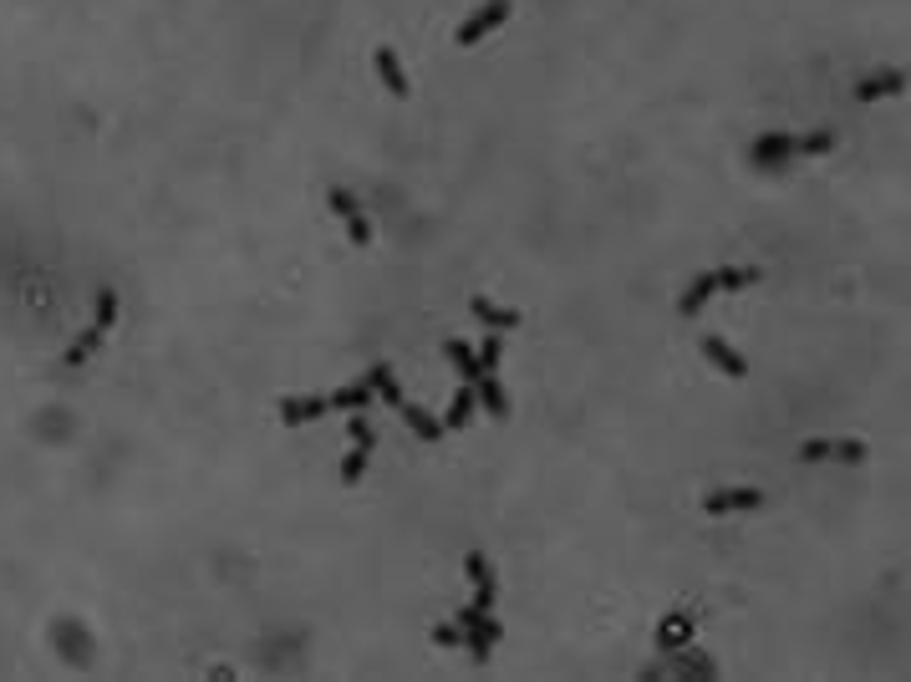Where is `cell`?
<instances>
[{
    "mask_svg": "<svg viewBox=\"0 0 911 682\" xmlns=\"http://www.w3.org/2000/svg\"><path fill=\"white\" fill-rule=\"evenodd\" d=\"M764 270H754V265H738V270H713V275H698L688 291H682V316H698L703 306H708V296H718V291H738V286H754Z\"/></svg>",
    "mask_w": 911,
    "mask_h": 682,
    "instance_id": "cell-1",
    "label": "cell"
},
{
    "mask_svg": "<svg viewBox=\"0 0 911 682\" xmlns=\"http://www.w3.org/2000/svg\"><path fill=\"white\" fill-rule=\"evenodd\" d=\"M112 321H118V291H102V296H97V316H92V326H87V331L72 341L62 362H67V367H82V362H87V357L102 347V341H107Z\"/></svg>",
    "mask_w": 911,
    "mask_h": 682,
    "instance_id": "cell-2",
    "label": "cell"
},
{
    "mask_svg": "<svg viewBox=\"0 0 911 682\" xmlns=\"http://www.w3.org/2000/svg\"><path fill=\"white\" fill-rule=\"evenodd\" d=\"M800 459L805 464H825V459H835V464H861L866 459V443H856V438H815V443H805L800 448Z\"/></svg>",
    "mask_w": 911,
    "mask_h": 682,
    "instance_id": "cell-3",
    "label": "cell"
},
{
    "mask_svg": "<svg viewBox=\"0 0 911 682\" xmlns=\"http://www.w3.org/2000/svg\"><path fill=\"white\" fill-rule=\"evenodd\" d=\"M509 11H515L509 0H484V6H479V11H474V16L459 26V46H474V41H484L494 26H504V21H509Z\"/></svg>",
    "mask_w": 911,
    "mask_h": 682,
    "instance_id": "cell-4",
    "label": "cell"
},
{
    "mask_svg": "<svg viewBox=\"0 0 911 682\" xmlns=\"http://www.w3.org/2000/svg\"><path fill=\"white\" fill-rule=\"evenodd\" d=\"M326 199H331V209H336V214H341V224H347V235H352V240H357V245H367V240H372V224H367V214H362V209H357V199H352V189H331V194H326Z\"/></svg>",
    "mask_w": 911,
    "mask_h": 682,
    "instance_id": "cell-5",
    "label": "cell"
},
{
    "mask_svg": "<svg viewBox=\"0 0 911 682\" xmlns=\"http://www.w3.org/2000/svg\"><path fill=\"white\" fill-rule=\"evenodd\" d=\"M372 67H377L382 87H387L397 102H403V97L413 92V87H408V77H403V62H397V51H392V46H377V51H372Z\"/></svg>",
    "mask_w": 911,
    "mask_h": 682,
    "instance_id": "cell-6",
    "label": "cell"
},
{
    "mask_svg": "<svg viewBox=\"0 0 911 682\" xmlns=\"http://www.w3.org/2000/svg\"><path fill=\"white\" fill-rule=\"evenodd\" d=\"M708 515H728V509H764V489H718L703 499Z\"/></svg>",
    "mask_w": 911,
    "mask_h": 682,
    "instance_id": "cell-7",
    "label": "cell"
},
{
    "mask_svg": "<svg viewBox=\"0 0 911 682\" xmlns=\"http://www.w3.org/2000/svg\"><path fill=\"white\" fill-rule=\"evenodd\" d=\"M331 413V397H286L280 403V418H286V428H301V423H316Z\"/></svg>",
    "mask_w": 911,
    "mask_h": 682,
    "instance_id": "cell-8",
    "label": "cell"
},
{
    "mask_svg": "<svg viewBox=\"0 0 911 682\" xmlns=\"http://www.w3.org/2000/svg\"><path fill=\"white\" fill-rule=\"evenodd\" d=\"M504 632H499V621L484 611V616H474L469 627H464V642H469V652H474V662H484L489 652H494V642H499Z\"/></svg>",
    "mask_w": 911,
    "mask_h": 682,
    "instance_id": "cell-9",
    "label": "cell"
},
{
    "mask_svg": "<svg viewBox=\"0 0 911 682\" xmlns=\"http://www.w3.org/2000/svg\"><path fill=\"white\" fill-rule=\"evenodd\" d=\"M698 352H703V357H708L718 372H728V377H749V362L738 357V352L728 347L723 336H703V347H698Z\"/></svg>",
    "mask_w": 911,
    "mask_h": 682,
    "instance_id": "cell-10",
    "label": "cell"
},
{
    "mask_svg": "<svg viewBox=\"0 0 911 682\" xmlns=\"http://www.w3.org/2000/svg\"><path fill=\"white\" fill-rule=\"evenodd\" d=\"M464 571H469V581H474V606L479 611H489L494 606V596H499V586H494V571H489V560L484 555H464Z\"/></svg>",
    "mask_w": 911,
    "mask_h": 682,
    "instance_id": "cell-11",
    "label": "cell"
},
{
    "mask_svg": "<svg viewBox=\"0 0 911 682\" xmlns=\"http://www.w3.org/2000/svg\"><path fill=\"white\" fill-rule=\"evenodd\" d=\"M901 87H906V77L886 67V72H876V77H866V82L856 87V102H881V97H896Z\"/></svg>",
    "mask_w": 911,
    "mask_h": 682,
    "instance_id": "cell-12",
    "label": "cell"
},
{
    "mask_svg": "<svg viewBox=\"0 0 911 682\" xmlns=\"http://www.w3.org/2000/svg\"><path fill=\"white\" fill-rule=\"evenodd\" d=\"M784 158H794V138H784V133H764V138L754 143V163H759V168H779Z\"/></svg>",
    "mask_w": 911,
    "mask_h": 682,
    "instance_id": "cell-13",
    "label": "cell"
},
{
    "mask_svg": "<svg viewBox=\"0 0 911 682\" xmlns=\"http://www.w3.org/2000/svg\"><path fill=\"white\" fill-rule=\"evenodd\" d=\"M397 418H403V423H408V428H413L418 438H428V443H433V438H443V423H438V418H433L428 408L408 403V397H403V403H397Z\"/></svg>",
    "mask_w": 911,
    "mask_h": 682,
    "instance_id": "cell-14",
    "label": "cell"
},
{
    "mask_svg": "<svg viewBox=\"0 0 911 682\" xmlns=\"http://www.w3.org/2000/svg\"><path fill=\"white\" fill-rule=\"evenodd\" d=\"M443 357L453 362V372H459L464 382H479V357H474V347H464V341H443Z\"/></svg>",
    "mask_w": 911,
    "mask_h": 682,
    "instance_id": "cell-15",
    "label": "cell"
},
{
    "mask_svg": "<svg viewBox=\"0 0 911 682\" xmlns=\"http://www.w3.org/2000/svg\"><path fill=\"white\" fill-rule=\"evenodd\" d=\"M474 397H484L489 418H509V397H504V387L494 382V372H479V382H474Z\"/></svg>",
    "mask_w": 911,
    "mask_h": 682,
    "instance_id": "cell-16",
    "label": "cell"
},
{
    "mask_svg": "<svg viewBox=\"0 0 911 682\" xmlns=\"http://www.w3.org/2000/svg\"><path fill=\"white\" fill-rule=\"evenodd\" d=\"M372 382L362 377V382H352V387H341V392H331V408H347V413H367V403H372Z\"/></svg>",
    "mask_w": 911,
    "mask_h": 682,
    "instance_id": "cell-17",
    "label": "cell"
},
{
    "mask_svg": "<svg viewBox=\"0 0 911 682\" xmlns=\"http://www.w3.org/2000/svg\"><path fill=\"white\" fill-rule=\"evenodd\" d=\"M469 418H474V382H464V392H453L448 418H443V433H459Z\"/></svg>",
    "mask_w": 911,
    "mask_h": 682,
    "instance_id": "cell-18",
    "label": "cell"
},
{
    "mask_svg": "<svg viewBox=\"0 0 911 682\" xmlns=\"http://www.w3.org/2000/svg\"><path fill=\"white\" fill-rule=\"evenodd\" d=\"M474 316H479L484 326H494V331L520 326V311H504V306H494V301H484V296H474Z\"/></svg>",
    "mask_w": 911,
    "mask_h": 682,
    "instance_id": "cell-19",
    "label": "cell"
},
{
    "mask_svg": "<svg viewBox=\"0 0 911 682\" xmlns=\"http://www.w3.org/2000/svg\"><path fill=\"white\" fill-rule=\"evenodd\" d=\"M367 382H372V392H377V397H387V403H392V413H397V403H403V387H397L392 367H387V362H377V367L367 372Z\"/></svg>",
    "mask_w": 911,
    "mask_h": 682,
    "instance_id": "cell-20",
    "label": "cell"
},
{
    "mask_svg": "<svg viewBox=\"0 0 911 682\" xmlns=\"http://www.w3.org/2000/svg\"><path fill=\"white\" fill-rule=\"evenodd\" d=\"M362 474H367V448H357V443H352V453L341 459V479H347V484H357Z\"/></svg>",
    "mask_w": 911,
    "mask_h": 682,
    "instance_id": "cell-21",
    "label": "cell"
},
{
    "mask_svg": "<svg viewBox=\"0 0 911 682\" xmlns=\"http://www.w3.org/2000/svg\"><path fill=\"white\" fill-rule=\"evenodd\" d=\"M474 357H479V367H484V372H494V367H499V357H504V341H499V331H494V336H484V347H479Z\"/></svg>",
    "mask_w": 911,
    "mask_h": 682,
    "instance_id": "cell-22",
    "label": "cell"
},
{
    "mask_svg": "<svg viewBox=\"0 0 911 682\" xmlns=\"http://www.w3.org/2000/svg\"><path fill=\"white\" fill-rule=\"evenodd\" d=\"M835 148V133H805L794 138V153H830Z\"/></svg>",
    "mask_w": 911,
    "mask_h": 682,
    "instance_id": "cell-23",
    "label": "cell"
},
{
    "mask_svg": "<svg viewBox=\"0 0 911 682\" xmlns=\"http://www.w3.org/2000/svg\"><path fill=\"white\" fill-rule=\"evenodd\" d=\"M347 433H352V443H357V448H372V443H377V433L367 428V418H362V413H352V428H347Z\"/></svg>",
    "mask_w": 911,
    "mask_h": 682,
    "instance_id": "cell-24",
    "label": "cell"
},
{
    "mask_svg": "<svg viewBox=\"0 0 911 682\" xmlns=\"http://www.w3.org/2000/svg\"><path fill=\"white\" fill-rule=\"evenodd\" d=\"M433 642L438 647H459L464 637H459V627H433Z\"/></svg>",
    "mask_w": 911,
    "mask_h": 682,
    "instance_id": "cell-25",
    "label": "cell"
}]
</instances>
